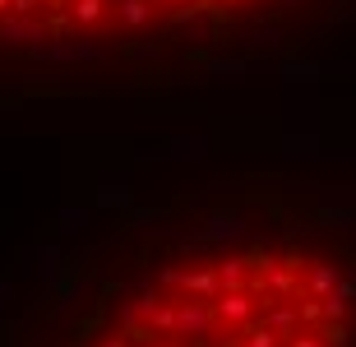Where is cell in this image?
Wrapping results in <instances>:
<instances>
[{"mask_svg": "<svg viewBox=\"0 0 356 347\" xmlns=\"http://www.w3.org/2000/svg\"><path fill=\"white\" fill-rule=\"evenodd\" d=\"M343 306L329 259L245 250L158 273L97 347H343Z\"/></svg>", "mask_w": 356, "mask_h": 347, "instance_id": "cell-1", "label": "cell"}, {"mask_svg": "<svg viewBox=\"0 0 356 347\" xmlns=\"http://www.w3.org/2000/svg\"><path fill=\"white\" fill-rule=\"evenodd\" d=\"M273 0H0V38H92L144 33L158 24H213Z\"/></svg>", "mask_w": 356, "mask_h": 347, "instance_id": "cell-2", "label": "cell"}]
</instances>
